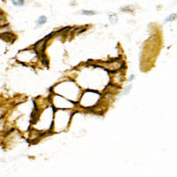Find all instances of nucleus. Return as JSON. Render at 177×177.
Wrapping results in <instances>:
<instances>
[{
	"label": "nucleus",
	"instance_id": "1",
	"mask_svg": "<svg viewBox=\"0 0 177 177\" xmlns=\"http://www.w3.org/2000/svg\"><path fill=\"white\" fill-rule=\"evenodd\" d=\"M0 38H3V39H5V40H6V41H11V39H14V35L12 33H10V32H6V33H4V34H1L0 35Z\"/></svg>",
	"mask_w": 177,
	"mask_h": 177
},
{
	"label": "nucleus",
	"instance_id": "2",
	"mask_svg": "<svg viewBox=\"0 0 177 177\" xmlns=\"http://www.w3.org/2000/svg\"><path fill=\"white\" fill-rule=\"evenodd\" d=\"M110 22H111V24H113V25H114L116 22L118 21V17H117V15L115 14H113L110 15Z\"/></svg>",
	"mask_w": 177,
	"mask_h": 177
},
{
	"label": "nucleus",
	"instance_id": "3",
	"mask_svg": "<svg viewBox=\"0 0 177 177\" xmlns=\"http://www.w3.org/2000/svg\"><path fill=\"white\" fill-rule=\"evenodd\" d=\"M12 3L15 6H22L24 5V0H12Z\"/></svg>",
	"mask_w": 177,
	"mask_h": 177
},
{
	"label": "nucleus",
	"instance_id": "4",
	"mask_svg": "<svg viewBox=\"0 0 177 177\" xmlns=\"http://www.w3.org/2000/svg\"><path fill=\"white\" fill-rule=\"evenodd\" d=\"M46 21H47V18H46L45 16H41V17H39V19L37 20V24H38V25H43V24H44Z\"/></svg>",
	"mask_w": 177,
	"mask_h": 177
},
{
	"label": "nucleus",
	"instance_id": "5",
	"mask_svg": "<svg viewBox=\"0 0 177 177\" xmlns=\"http://www.w3.org/2000/svg\"><path fill=\"white\" fill-rule=\"evenodd\" d=\"M81 14L82 15H95L96 12L95 11H88V10H84L82 11Z\"/></svg>",
	"mask_w": 177,
	"mask_h": 177
},
{
	"label": "nucleus",
	"instance_id": "6",
	"mask_svg": "<svg viewBox=\"0 0 177 177\" xmlns=\"http://www.w3.org/2000/svg\"><path fill=\"white\" fill-rule=\"evenodd\" d=\"M175 17H176V14H171L170 16H168L167 19H166V22H168V21H174V20H175Z\"/></svg>",
	"mask_w": 177,
	"mask_h": 177
},
{
	"label": "nucleus",
	"instance_id": "7",
	"mask_svg": "<svg viewBox=\"0 0 177 177\" xmlns=\"http://www.w3.org/2000/svg\"><path fill=\"white\" fill-rule=\"evenodd\" d=\"M130 88H131V86H129V87L127 88V89H126V91L124 92V94H128V92H129V90L130 89Z\"/></svg>",
	"mask_w": 177,
	"mask_h": 177
},
{
	"label": "nucleus",
	"instance_id": "8",
	"mask_svg": "<svg viewBox=\"0 0 177 177\" xmlns=\"http://www.w3.org/2000/svg\"><path fill=\"white\" fill-rule=\"evenodd\" d=\"M134 78H135V76H134V75H132V76L130 77V81H132V80L134 79Z\"/></svg>",
	"mask_w": 177,
	"mask_h": 177
}]
</instances>
